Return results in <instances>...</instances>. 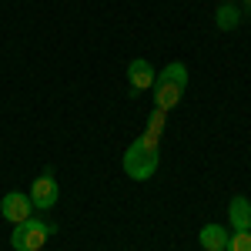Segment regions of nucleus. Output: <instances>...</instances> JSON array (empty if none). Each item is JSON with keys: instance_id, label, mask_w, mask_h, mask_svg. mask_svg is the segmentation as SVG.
<instances>
[{"instance_id": "1", "label": "nucleus", "mask_w": 251, "mask_h": 251, "mask_svg": "<svg viewBox=\"0 0 251 251\" xmlns=\"http://www.w3.org/2000/svg\"><path fill=\"white\" fill-rule=\"evenodd\" d=\"M157 164H161V137L154 134H144L134 137L131 144H127V151H124V174L127 177H134V181H151L157 171Z\"/></svg>"}, {"instance_id": "4", "label": "nucleus", "mask_w": 251, "mask_h": 251, "mask_svg": "<svg viewBox=\"0 0 251 251\" xmlns=\"http://www.w3.org/2000/svg\"><path fill=\"white\" fill-rule=\"evenodd\" d=\"M57 194H60V188H57V181H54V174L50 171H44L30 184V204L37 208V211H50L54 204H57Z\"/></svg>"}, {"instance_id": "13", "label": "nucleus", "mask_w": 251, "mask_h": 251, "mask_svg": "<svg viewBox=\"0 0 251 251\" xmlns=\"http://www.w3.org/2000/svg\"><path fill=\"white\" fill-rule=\"evenodd\" d=\"M241 3H251V0H241Z\"/></svg>"}, {"instance_id": "11", "label": "nucleus", "mask_w": 251, "mask_h": 251, "mask_svg": "<svg viewBox=\"0 0 251 251\" xmlns=\"http://www.w3.org/2000/svg\"><path fill=\"white\" fill-rule=\"evenodd\" d=\"M225 251H251V231L228 234V248H225Z\"/></svg>"}, {"instance_id": "3", "label": "nucleus", "mask_w": 251, "mask_h": 251, "mask_svg": "<svg viewBox=\"0 0 251 251\" xmlns=\"http://www.w3.org/2000/svg\"><path fill=\"white\" fill-rule=\"evenodd\" d=\"M57 231L54 225H47V221H40V218H27V221H20L14 225V234H10V248L14 251H40L47 245V238Z\"/></svg>"}, {"instance_id": "6", "label": "nucleus", "mask_w": 251, "mask_h": 251, "mask_svg": "<svg viewBox=\"0 0 251 251\" xmlns=\"http://www.w3.org/2000/svg\"><path fill=\"white\" fill-rule=\"evenodd\" d=\"M154 77H157V71L148 64L144 57H137L127 64V84H131V94H144L148 87H154Z\"/></svg>"}, {"instance_id": "14", "label": "nucleus", "mask_w": 251, "mask_h": 251, "mask_svg": "<svg viewBox=\"0 0 251 251\" xmlns=\"http://www.w3.org/2000/svg\"><path fill=\"white\" fill-rule=\"evenodd\" d=\"M248 14H251V3H248Z\"/></svg>"}, {"instance_id": "2", "label": "nucleus", "mask_w": 251, "mask_h": 251, "mask_svg": "<svg viewBox=\"0 0 251 251\" xmlns=\"http://www.w3.org/2000/svg\"><path fill=\"white\" fill-rule=\"evenodd\" d=\"M184 91H188V67L181 60H174L154 77V107H161V111L177 107Z\"/></svg>"}, {"instance_id": "9", "label": "nucleus", "mask_w": 251, "mask_h": 251, "mask_svg": "<svg viewBox=\"0 0 251 251\" xmlns=\"http://www.w3.org/2000/svg\"><path fill=\"white\" fill-rule=\"evenodd\" d=\"M241 20H245V14H241V7H234V3H221L218 14H214V24H218L221 30H234Z\"/></svg>"}, {"instance_id": "7", "label": "nucleus", "mask_w": 251, "mask_h": 251, "mask_svg": "<svg viewBox=\"0 0 251 251\" xmlns=\"http://www.w3.org/2000/svg\"><path fill=\"white\" fill-rule=\"evenodd\" d=\"M228 218H231V228L234 231H251V201L248 198H231L228 204Z\"/></svg>"}, {"instance_id": "10", "label": "nucleus", "mask_w": 251, "mask_h": 251, "mask_svg": "<svg viewBox=\"0 0 251 251\" xmlns=\"http://www.w3.org/2000/svg\"><path fill=\"white\" fill-rule=\"evenodd\" d=\"M164 121H168V111L154 107V111H151V117H148V134L161 137V134H164Z\"/></svg>"}, {"instance_id": "5", "label": "nucleus", "mask_w": 251, "mask_h": 251, "mask_svg": "<svg viewBox=\"0 0 251 251\" xmlns=\"http://www.w3.org/2000/svg\"><path fill=\"white\" fill-rule=\"evenodd\" d=\"M30 211H34L30 194H24V191H7V194H3V201H0V218H3V221H10V225L27 221Z\"/></svg>"}, {"instance_id": "12", "label": "nucleus", "mask_w": 251, "mask_h": 251, "mask_svg": "<svg viewBox=\"0 0 251 251\" xmlns=\"http://www.w3.org/2000/svg\"><path fill=\"white\" fill-rule=\"evenodd\" d=\"M221 3H231V0H221Z\"/></svg>"}, {"instance_id": "8", "label": "nucleus", "mask_w": 251, "mask_h": 251, "mask_svg": "<svg viewBox=\"0 0 251 251\" xmlns=\"http://www.w3.org/2000/svg\"><path fill=\"white\" fill-rule=\"evenodd\" d=\"M198 241H201L204 251H225L228 248V231H225L221 225H204V228L198 231Z\"/></svg>"}]
</instances>
